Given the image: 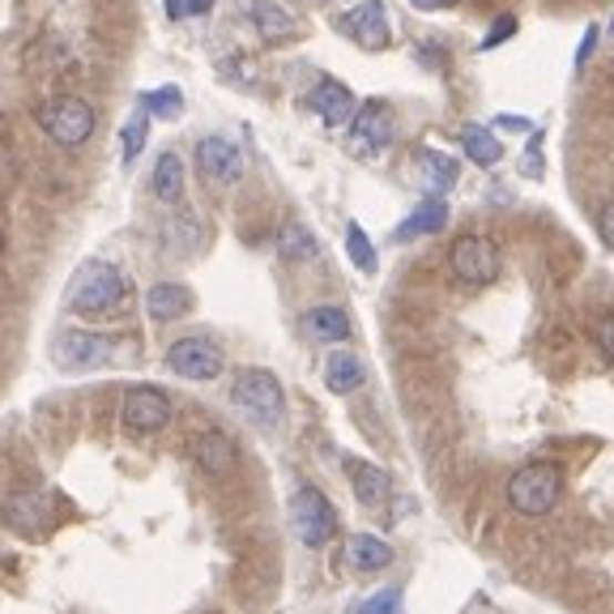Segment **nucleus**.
Here are the masks:
<instances>
[{"mask_svg": "<svg viewBox=\"0 0 614 614\" xmlns=\"http://www.w3.org/2000/svg\"><path fill=\"white\" fill-rule=\"evenodd\" d=\"M196 167L214 184H235L244 175V150L226 137H201L196 141Z\"/></svg>", "mask_w": 614, "mask_h": 614, "instance_id": "13", "label": "nucleus"}, {"mask_svg": "<svg viewBox=\"0 0 614 614\" xmlns=\"http://www.w3.org/2000/svg\"><path fill=\"white\" fill-rule=\"evenodd\" d=\"M448 265L465 286H491L500 278V252L487 235H461L448 252Z\"/></svg>", "mask_w": 614, "mask_h": 614, "instance_id": "8", "label": "nucleus"}, {"mask_svg": "<svg viewBox=\"0 0 614 614\" xmlns=\"http://www.w3.org/2000/svg\"><path fill=\"white\" fill-rule=\"evenodd\" d=\"M392 563V546L385 538H376V533H355L350 542H346V567L350 572H385Z\"/></svg>", "mask_w": 614, "mask_h": 614, "instance_id": "19", "label": "nucleus"}, {"mask_svg": "<svg viewBox=\"0 0 614 614\" xmlns=\"http://www.w3.org/2000/svg\"><path fill=\"white\" fill-rule=\"evenodd\" d=\"M124 304H129V278L112 260H85L78 278L69 282V307L85 320L120 316Z\"/></svg>", "mask_w": 614, "mask_h": 614, "instance_id": "1", "label": "nucleus"}, {"mask_svg": "<svg viewBox=\"0 0 614 614\" xmlns=\"http://www.w3.org/2000/svg\"><path fill=\"white\" fill-rule=\"evenodd\" d=\"M597 337H602V346H606V355H611V359H614V316H606V325H602V334H597Z\"/></svg>", "mask_w": 614, "mask_h": 614, "instance_id": "38", "label": "nucleus"}, {"mask_svg": "<svg viewBox=\"0 0 614 614\" xmlns=\"http://www.w3.org/2000/svg\"><path fill=\"white\" fill-rule=\"evenodd\" d=\"M397 137V115L389 103H364L359 115L350 120V133H346V150L355 158H380Z\"/></svg>", "mask_w": 614, "mask_h": 614, "instance_id": "7", "label": "nucleus"}, {"mask_svg": "<svg viewBox=\"0 0 614 614\" xmlns=\"http://www.w3.org/2000/svg\"><path fill=\"white\" fill-rule=\"evenodd\" d=\"M461 145H465V154H470L474 167H495L503 158V141L487 124H465L461 129Z\"/></svg>", "mask_w": 614, "mask_h": 614, "instance_id": "24", "label": "nucleus"}, {"mask_svg": "<svg viewBox=\"0 0 614 614\" xmlns=\"http://www.w3.org/2000/svg\"><path fill=\"white\" fill-rule=\"evenodd\" d=\"M120 422L133 436H154V431H163L171 422V397L163 389H154V385H137V389L124 392Z\"/></svg>", "mask_w": 614, "mask_h": 614, "instance_id": "11", "label": "nucleus"}, {"mask_svg": "<svg viewBox=\"0 0 614 614\" xmlns=\"http://www.w3.org/2000/svg\"><path fill=\"white\" fill-rule=\"evenodd\" d=\"M34 120H39V129L57 141V145H64V150H78V145H85L90 133H94V108L85 103L82 94H57V99H48V103L34 112Z\"/></svg>", "mask_w": 614, "mask_h": 614, "instance_id": "4", "label": "nucleus"}, {"mask_svg": "<svg viewBox=\"0 0 614 614\" xmlns=\"http://www.w3.org/2000/svg\"><path fill=\"white\" fill-rule=\"evenodd\" d=\"M290 530H295V538H299L304 546H311V551H320V546L337 533V512H334V503L325 500L320 487H299V491L290 495Z\"/></svg>", "mask_w": 614, "mask_h": 614, "instance_id": "5", "label": "nucleus"}, {"mask_svg": "<svg viewBox=\"0 0 614 614\" xmlns=\"http://www.w3.org/2000/svg\"><path fill=\"white\" fill-rule=\"evenodd\" d=\"M337 30H346L355 43H364L371 52H380V48H389V18H385V4H359L355 13H346V18H337Z\"/></svg>", "mask_w": 614, "mask_h": 614, "instance_id": "14", "label": "nucleus"}, {"mask_svg": "<svg viewBox=\"0 0 614 614\" xmlns=\"http://www.w3.org/2000/svg\"><path fill=\"white\" fill-rule=\"evenodd\" d=\"M150 188L163 205H175L184 196V158L175 150H163L158 163H154V175H150Z\"/></svg>", "mask_w": 614, "mask_h": 614, "instance_id": "22", "label": "nucleus"}, {"mask_svg": "<svg viewBox=\"0 0 614 614\" xmlns=\"http://www.w3.org/2000/svg\"><path fill=\"white\" fill-rule=\"evenodd\" d=\"M18 171H22V167H18V154H13V150L0 141V193H9V188L18 184Z\"/></svg>", "mask_w": 614, "mask_h": 614, "instance_id": "32", "label": "nucleus"}, {"mask_svg": "<svg viewBox=\"0 0 614 614\" xmlns=\"http://www.w3.org/2000/svg\"><path fill=\"white\" fill-rule=\"evenodd\" d=\"M538 141H542V133L530 141V150H525V163H521V171L525 175H542V150H538Z\"/></svg>", "mask_w": 614, "mask_h": 614, "instance_id": "35", "label": "nucleus"}, {"mask_svg": "<svg viewBox=\"0 0 614 614\" xmlns=\"http://www.w3.org/2000/svg\"><path fill=\"white\" fill-rule=\"evenodd\" d=\"M563 495V465L555 461H530L508 478V503L521 516H546Z\"/></svg>", "mask_w": 614, "mask_h": 614, "instance_id": "3", "label": "nucleus"}, {"mask_svg": "<svg viewBox=\"0 0 614 614\" xmlns=\"http://www.w3.org/2000/svg\"><path fill=\"white\" fill-rule=\"evenodd\" d=\"M188 452H193L196 470H205V474L223 478L235 470V444H231V436H223V431H196L193 444H188Z\"/></svg>", "mask_w": 614, "mask_h": 614, "instance_id": "15", "label": "nucleus"}, {"mask_svg": "<svg viewBox=\"0 0 614 614\" xmlns=\"http://www.w3.org/2000/svg\"><path fill=\"white\" fill-rule=\"evenodd\" d=\"M593 43H597V27L585 30V39H581V52H576V69H585L589 52H593Z\"/></svg>", "mask_w": 614, "mask_h": 614, "instance_id": "37", "label": "nucleus"}, {"mask_svg": "<svg viewBox=\"0 0 614 614\" xmlns=\"http://www.w3.org/2000/svg\"><path fill=\"white\" fill-rule=\"evenodd\" d=\"M304 108L325 129H341V124H350L355 115H359V103H355V94H350V85L346 82H334V78H320V82L307 90Z\"/></svg>", "mask_w": 614, "mask_h": 614, "instance_id": "12", "label": "nucleus"}, {"mask_svg": "<svg viewBox=\"0 0 614 614\" xmlns=\"http://www.w3.org/2000/svg\"><path fill=\"white\" fill-rule=\"evenodd\" d=\"M419 184L427 188V196H444L457 184V163L440 154V150H422L419 154Z\"/></svg>", "mask_w": 614, "mask_h": 614, "instance_id": "23", "label": "nucleus"}, {"mask_svg": "<svg viewBox=\"0 0 614 614\" xmlns=\"http://www.w3.org/2000/svg\"><path fill=\"white\" fill-rule=\"evenodd\" d=\"M57 495H48V491H13L4 508H0V516H4V525L13 533H22V538H39V533H48L57 525Z\"/></svg>", "mask_w": 614, "mask_h": 614, "instance_id": "10", "label": "nucleus"}, {"mask_svg": "<svg viewBox=\"0 0 614 614\" xmlns=\"http://www.w3.org/2000/svg\"><path fill=\"white\" fill-rule=\"evenodd\" d=\"M0 252H4V231H0Z\"/></svg>", "mask_w": 614, "mask_h": 614, "instance_id": "40", "label": "nucleus"}, {"mask_svg": "<svg viewBox=\"0 0 614 614\" xmlns=\"http://www.w3.org/2000/svg\"><path fill=\"white\" fill-rule=\"evenodd\" d=\"M495 129H508V133H530L533 124L525 120V115H500V120H495Z\"/></svg>", "mask_w": 614, "mask_h": 614, "instance_id": "36", "label": "nucleus"}, {"mask_svg": "<svg viewBox=\"0 0 614 614\" xmlns=\"http://www.w3.org/2000/svg\"><path fill=\"white\" fill-rule=\"evenodd\" d=\"M350 487H355V500L364 503V508H376V503H385L389 495V474L380 470V465H350Z\"/></svg>", "mask_w": 614, "mask_h": 614, "instance_id": "25", "label": "nucleus"}, {"mask_svg": "<svg viewBox=\"0 0 614 614\" xmlns=\"http://www.w3.org/2000/svg\"><path fill=\"white\" fill-rule=\"evenodd\" d=\"M145 311H150V320L171 325V320H180V316L193 311V290L180 286V282H154L145 290Z\"/></svg>", "mask_w": 614, "mask_h": 614, "instance_id": "16", "label": "nucleus"}, {"mask_svg": "<svg viewBox=\"0 0 614 614\" xmlns=\"http://www.w3.org/2000/svg\"><path fill=\"white\" fill-rule=\"evenodd\" d=\"M597 235H602V244L606 248H614V201L597 214Z\"/></svg>", "mask_w": 614, "mask_h": 614, "instance_id": "34", "label": "nucleus"}, {"mask_svg": "<svg viewBox=\"0 0 614 614\" xmlns=\"http://www.w3.org/2000/svg\"><path fill=\"white\" fill-rule=\"evenodd\" d=\"M346 252H350V260H355V269H364V274H376V265H380V256L371 248V239H367V231L359 223L346 226Z\"/></svg>", "mask_w": 614, "mask_h": 614, "instance_id": "28", "label": "nucleus"}, {"mask_svg": "<svg viewBox=\"0 0 614 614\" xmlns=\"http://www.w3.org/2000/svg\"><path fill=\"white\" fill-rule=\"evenodd\" d=\"M231 401L256 427H278L282 415H286V392H282L278 376L265 371V367H244L231 380Z\"/></svg>", "mask_w": 614, "mask_h": 614, "instance_id": "2", "label": "nucleus"}, {"mask_svg": "<svg viewBox=\"0 0 614 614\" xmlns=\"http://www.w3.org/2000/svg\"><path fill=\"white\" fill-rule=\"evenodd\" d=\"M512 34H516V18H500L495 27L487 30V39H482L478 48H482V52H491V48H500V43H508Z\"/></svg>", "mask_w": 614, "mask_h": 614, "instance_id": "33", "label": "nucleus"}, {"mask_svg": "<svg viewBox=\"0 0 614 614\" xmlns=\"http://www.w3.org/2000/svg\"><path fill=\"white\" fill-rule=\"evenodd\" d=\"M367 385V367L364 359H355L350 350H334L329 364H325V389L346 397V392H359Z\"/></svg>", "mask_w": 614, "mask_h": 614, "instance_id": "20", "label": "nucleus"}, {"mask_svg": "<svg viewBox=\"0 0 614 614\" xmlns=\"http://www.w3.org/2000/svg\"><path fill=\"white\" fill-rule=\"evenodd\" d=\"M226 367L223 346L214 337H180L167 346V371H175L180 380H193V385H205V380H218Z\"/></svg>", "mask_w": 614, "mask_h": 614, "instance_id": "6", "label": "nucleus"}, {"mask_svg": "<svg viewBox=\"0 0 614 614\" xmlns=\"http://www.w3.org/2000/svg\"><path fill=\"white\" fill-rule=\"evenodd\" d=\"M214 9V0H167V13L175 22H184V18H201V13H209Z\"/></svg>", "mask_w": 614, "mask_h": 614, "instance_id": "31", "label": "nucleus"}, {"mask_svg": "<svg viewBox=\"0 0 614 614\" xmlns=\"http://www.w3.org/2000/svg\"><path fill=\"white\" fill-rule=\"evenodd\" d=\"M145 137H150V112L141 108V112L124 124V133H120V141H124V163H133V158H137Z\"/></svg>", "mask_w": 614, "mask_h": 614, "instance_id": "29", "label": "nucleus"}, {"mask_svg": "<svg viewBox=\"0 0 614 614\" xmlns=\"http://www.w3.org/2000/svg\"><path fill=\"white\" fill-rule=\"evenodd\" d=\"M444 226H448V201L444 196H427L419 209L397 226V239L406 244V239H419V235H436V231H444Z\"/></svg>", "mask_w": 614, "mask_h": 614, "instance_id": "21", "label": "nucleus"}, {"mask_svg": "<svg viewBox=\"0 0 614 614\" xmlns=\"http://www.w3.org/2000/svg\"><path fill=\"white\" fill-rule=\"evenodd\" d=\"M278 252H282V260H316L320 256V244H316V235L307 231L304 223H286L278 231Z\"/></svg>", "mask_w": 614, "mask_h": 614, "instance_id": "26", "label": "nucleus"}, {"mask_svg": "<svg viewBox=\"0 0 614 614\" xmlns=\"http://www.w3.org/2000/svg\"><path fill=\"white\" fill-rule=\"evenodd\" d=\"M141 108L150 115H158V120H180V112H184V94H180V85L145 90V94H141Z\"/></svg>", "mask_w": 614, "mask_h": 614, "instance_id": "27", "label": "nucleus"}, {"mask_svg": "<svg viewBox=\"0 0 614 614\" xmlns=\"http://www.w3.org/2000/svg\"><path fill=\"white\" fill-rule=\"evenodd\" d=\"M350 614H401V589H380L364 602H355Z\"/></svg>", "mask_w": 614, "mask_h": 614, "instance_id": "30", "label": "nucleus"}, {"mask_svg": "<svg viewBox=\"0 0 614 614\" xmlns=\"http://www.w3.org/2000/svg\"><path fill=\"white\" fill-rule=\"evenodd\" d=\"M115 346L112 337L90 334V329H69L52 341V364L60 371H94V367L112 364Z\"/></svg>", "mask_w": 614, "mask_h": 614, "instance_id": "9", "label": "nucleus"}, {"mask_svg": "<svg viewBox=\"0 0 614 614\" xmlns=\"http://www.w3.org/2000/svg\"><path fill=\"white\" fill-rule=\"evenodd\" d=\"M415 9H422V13H431V9H452L457 0H410Z\"/></svg>", "mask_w": 614, "mask_h": 614, "instance_id": "39", "label": "nucleus"}, {"mask_svg": "<svg viewBox=\"0 0 614 614\" xmlns=\"http://www.w3.org/2000/svg\"><path fill=\"white\" fill-rule=\"evenodd\" d=\"M248 18H252V27H256V34H260L265 43H290V39H295V30H299V22L282 9L278 0H252Z\"/></svg>", "mask_w": 614, "mask_h": 614, "instance_id": "18", "label": "nucleus"}, {"mask_svg": "<svg viewBox=\"0 0 614 614\" xmlns=\"http://www.w3.org/2000/svg\"><path fill=\"white\" fill-rule=\"evenodd\" d=\"M299 329H304V337H311V341L334 346V341H346V337H350V316H346V307H334V304L307 307L304 316H299Z\"/></svg>", "mask_w": 614, "mask_h": 614, "instance_id": "17", "label": "nucleus"}]
</instances>
